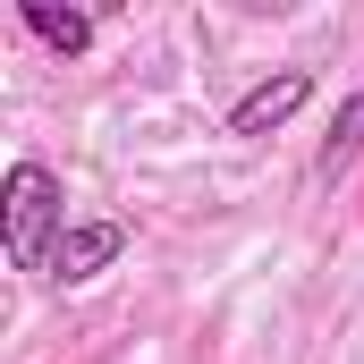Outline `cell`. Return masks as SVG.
Returning a JSON list of instances; mask_svg holds the SVG:
<instances>
[{
	"label": "cell",
	"mask_w": 364,
	"mask_h": 364,
	"mask_svg": "<svg viewBox=\"0 0 364 364\" xmlns=\"http://www.w3.org/2000/svg\"><path fill=\"white\" fill-rule=\"evenodd\" d=\"M356 161H364V85L339 102V119H331V136H322V153H314V178H322V186H339Z\"/></svg>",
	"instance_id": "cell-4"
},
{
	"label": "cell",
	"mask_w": 364,
	"mask_h": 364,
	"mask_svg": "<svg viewBox=\"0 0 364 364\" xmlns=\"http://www.w3.org/2000/svg\"><path fill=\"white\" fill-rule=\"evenodd\" d=\"M119 255H127V220H77V229L51 246L43 279H51V288H85V279H102Z\"/></svg>",
	"instance_id": "cell-2"
},
{
	"label": "cell",
	"mask_w": 364,
	"mask_h": 364,
	"mask_svg": "<svg viewBox=\"0 0 364 364\" xmlns=\"http://www.w3.org/2000/svg\"><path fill=\"white\" fill-rule=\"evenodd\" d=\"M68 229H77V220H68V195H60V178H51L43 161H17V170L0 178V255H9L17 272L43 279L51 246H60Z\"/></svg>",
	"instance_id": "cell-1"
},
{
	"label": "cell",
	"mask_w": 364,
	"mask_h": 364,
	"mask_svg": "<svg viewBox=\"0 0 364 364\" xmlns=\"http://www.w3.org/2000/svg\"><path fill=\"white\" fill-rule=\"evenodd\" d=\"M305 102H314V68H279V77H263L255 93L229 102V136H272V127H288Z\"/></svg>",
	"instance_id": "cell-3"
},
{
	"label": "cell",
	"mask_w": 364,
	"mask_h": 364,
	"mask_svg": "<svg viewBox=\"0 0 364 364\" xmlns=\"http://www.w3.org/2000/svg\"><path fill=\"white\" fill-rule=\"evenodd\" d=\"M26 34H34V43H51L60 60H77V51L93 43V17H85V9H51V0H26Z\"/></svg>",
	"instance_id": "cell-5"
}]
</instances>
